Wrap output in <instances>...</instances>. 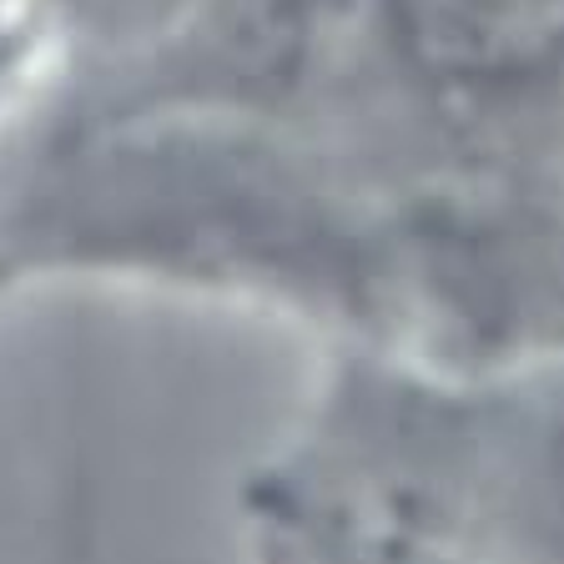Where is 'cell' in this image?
I'll list each match as a JSON object with an SVG mask.
<instances>
[{
  "mask_svg": "<svg viewBox=\"0 0 564 564\" xmlns=\"http://www.w3.org/2000/svg\"><path fill=\"white\" fill-rule=\"evenodd\" d=\"M272 458L464 564H564V338L464 368L317 352Z\"/></svg>",
  "mask_w": 564,
  "mask_h": 564,
  "instance_id": "obj_1",
  "label": "cell"
},
{
  "mask_svg": "<svg viewBox=\"0 0 564 564\" xmlns=\"http://www.w3.org/2000/svg\"><path fill=\"white\" fill-rule=\"evenodd\" d=\"M409 96L438 137L564 176V0H383Z\"/></svg>",
  "mask_w": 564,
  "mask_h": 564,
  "instance_id": "obj_2",
  "label": "cell"
},
{
  "mask_svg": "<svg viewBox=\"0 0 564 564\" xmlns=\"http://www.w3.org/2000/svg\"><path fill=\"white\" fill-rule=\"evenodd\" d=\"M31 15H35L31 0H0V106L11 96L15 76L25 70L31 41L41 35V21H31Z\"/></svg>",
  "mask_w": 564,
  "mask_h": 564,
  "instance_id": "obj_4",
  "label": "cell"
},
{
  "mask_svg": "<svg viewBox=\"0 0 564 564\" xmlns=\"http://www.w3.org/2000/svg\"><path fill=\"white\" fill-rule=\"evenodd\" d=\"M247 550L258 564H464L352 499L262 458L242 494Z\"/></svg>",
  "mask_w": 564,
  "mask_h": 564,
  "instance_id": "obj_3",
  "label": "cell"
}]
</instances>
